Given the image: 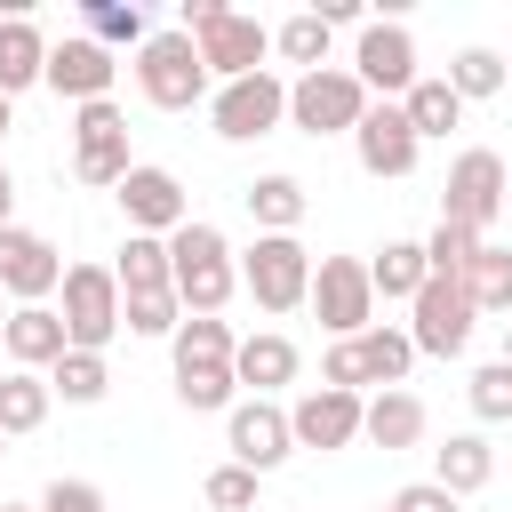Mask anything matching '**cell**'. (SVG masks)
<instances>
[{
	"label": "cell",
	"instance_id": "obj_13",
	"mask_svg": "<svg viewBox=\"0 0 512 512\" xmlns=\"http://www.w3.org/2000/svg\"><path fill=\"white\" fill-rule=\"evenodd\" d=\"M112 200H120L128 232H152V240H168L176 224H192V200H184L176 168H160V160H136V168L112 184Z\"/></svg>",
	"mask_w": 512,
	"mask_h": 512
},
{
	"label": "cell",
	"instance_id": "obj_23",
	"mask_svg": "<svg viewBox=\"0 0 512 512\" xmlns=\"http://www.w3.org/2000/svg\"><path fill=\"white\" fill-rule=\"evenodd\" d=\"M424 424H432V416H424V400H416V392H400V384H392V392H376V400L360 408V440H376L384 456H392V448H416V440H424Z\"/></svg>",
	"mask_w": 512,
	"mask_h": 512
},
{
	"label": "cell",
	"instance_id": "obj_33",
	"mask_svg": "<svg viewBox=\"0 0 512 512\" xmlns=\"http://www.w3.org/2000/svg\"><path fill=\"white\" fill-rule=\"evenodd\" d=\"M176 400H184L192 416H224V408L240 400L232 360H192V368H176Z\"/></svg>",
	"mask_w": 512,
	"mask_h": 512
},
{
	"label": "cell",
	"instance_id": "obj_22",
	"mask_svg": "<svg viewBox=\"0 0 512 512\" xmlns=\"http://www.w3.org/2000/svg\"><path fill=\"white\" fill-rule=\"evenodd\" d=\"M432 480L464 504V496H480V488L496 480V448H488L480 432H448V440L432 448Z\"/></svg>",
	"mask_w": 512,
	"mask_h": 512
},
{
	"label": "cell",
	"instance_id": "obj_36",
	"mask_svg": "<svg viewBox=\"0 0 512 512\" xmlns=\"http://www.w3.org/2000/svg\"><path fill=\"white\" fill-rule=\"evenodd\" d=\"M440 80L456 88V104H480V96L504 88V56H496V48H456V64H448Z\"/></svg>",
	"mask_w": 512,
	"mask_h": 512
},
{
	"label": "cell",
	"instance_id": "obj_8",
	"mask_svg": "<svg viewBox=\"0 0 512 512\" xmlns=\"http://www.w3.org/2000/svg\"><path fill=\"white\" fill-rule=\"evenodd\" d=\"M208 120H216L224 144H256V136L288 128V80L272 64L248 72V80H224V88H208Z\"/></svg>",
	"mask_w": 512,
	"mask_h": 512
},
{
	"label": "cell",
	"instance_id": "obj_26",
	"mask_svg": "<svg viewBox=\"0 0 512 512\" xmlns=\"http://www.w3.org/2000/svg\"><path fill=\"white\" fill-rule=\"evenodd\" d=\"M48 408H56L48 376H32V368H8V376H0V440L40 432V424H48Z\"/></svg>",
	"mask_w": 512,
	"mask_h": 512
},
{
	"label": "cell",
	"instance_id": "obj_50",
	"mask_svg": "<svg viewBox=\"0 0 512 512\" xmlns=\"http://www.w3.org/2000/svg\"><path fill=\"white\" fill-rule=\"evenodd\" d=\"M376 512H392V504H376Z\"/></svg>",
	"mask_w": 512,
	"mask_h": 512
},
{
	"label": "cell",
	"instance_id": "obj_16",
	"mask_svg": "<svg viewBox=\"0 0 512 512\" xmlns=\"http://www.w3.org/2000/svg\"><path fill=\"white\" fill-rule=\"evenodd\" d=\"M352 152H360V168L376 176V184H400V176H416V128H408V112L400 104H368L360 112V128H352Z\"/></svg>",
	"mask_w": 512,
	"mask_h": 512
},
{
	"label": "cell",
	"instance_id": "obj_9",
	"mask_svg": "<svg viewBox=\"0 0 512 512\" xmlns=\"http://www.w3.org/2000/svg\"><path fill=\"white\" fill-rule=\"evenodd\" d=\"M312 312H320V328L336 336V344H352L360 328H376V288H368V256H320L312 264V296H304Z\"/></svg>",
	"mask_w": 512,
	"mask_h": 512
},
{
	"label": "cell",
	"instance_id": "obj_30",
	"mask_svg": "<svg viewBox=\"0 0 512 512\" xmlns=\"http://www.w3.org/2000/svg\"><path fill=\"white\" fill-rule=\"evenodd\" d=\"M80 24H88V40H96V48H128V56L152 40V16H144L136 0H88V8H80Z\"/></svg>",
	"mask_w": 512,
	"mask_h": 512
},
{
	"label": "cell",
	"instance_id": "obj_39",
	"mask_svg": "<svg viewBox=\"0 0 512 512\" xmlns=\"http://www.w3.org/2000/svg\"><path fill=\"white\" fill-rule=\"evenodd\" d=\"M464 400H472V416H480V424H512V368H504V360H488V368H472V384H464Z\"/></svg>",
	"mask_w": 512,
	"mask_h": 512
},
{
	"label": "cell",
	"instance_id": "obj_29",
	"mask_svg": "<svg viewBox=\"0 0 512 512\" xmlns=\"http://www.w3.org/2000/svg\"><path fill=\"white\" fill-rule=\"evenodd\" d=\"M464 296H472V312L480 320H512V248H480L472 256V272H464Z\"/></svg>",
	"mask_w": 512,
	"mask_h": 512
},
{
	"label": "cell",
	"instance_id": "obj_1",
	"mask_svg": "<svg viewBox=\"0 0 512 512\" xmlns=\"http://www.w3.org/2000/svg\"><path fill=\"white\" fill-rule=\"evenodd\" d=\"M168 288H176V304L200 312V320H216V312L232 304V288H240V256H232V240H224L208 216H192V224L168 232Z\"/></svg>",
	"mask_w": 512,
	"mask_h": 512
},
{
	"label": "cell",
	"instance_id": "obj_18",
	"mask_svg": "<svg viewBox=\"0 0 512 512\" xmlns=\"http://www.w3.org/2000/svg\"><path fill=\"white\" fill-rule=\"evenodd\" d=\"M112 48H96L88 32L80 40H48V72H40V88H56V96H72V104H96V96H112Z\"/></svg>",
	"mask_w": 512,
	"mask_h": 512
},
{
	"label": "cell",
	"instance_id": "obj_15",
	"mask_svg": "<svg viewBox=\"0 0 512 512\" xmlns=\"http://www.w3.org/2000/svg\"><path fill=\"white\" fill-rule=\"evenodd\" d=\"M56 288H64V256H56V240L8 224V232H0V296H8V304H48Z\"/></svg>",
	"mask_w": 512,
	"mask_h": 512
},
{
	"label": "cell",
	"instance_id": "obj_3",
	"mask_svg": "<svg viewBox=\"0 0 512 512\" xmlns=\"http://www.w3.org/2000/svg\"><path fill=\"white\" fill-rule=\"evenodd\" d=\"M240 288L256 296V312H296L304 296H312V248L296 240V232H256L248 240V256H240Z\"/></svg>",
	"mask_w": 512,
	"mask_h": 512
},
{
	"label": "cell",
	"instance_id": "obj_28",
	"mask_svg": "<svg viewBox=\"0 0 512 512\" xmlns=\"http://www.w3.org/2000/svg\"><path fill=\"white\" fill-rule=\"evenodd\" d=\"M112 280H120V296H168V240L128 232L112 256Z\"/></svg>",
	"mask_w": 512,
	"mask_h": 512
},
{
	"label": "cell",
	"instance_id": "obj_20",
	"mask_svg": "<svg viewBox=\"0 0 512 512\" xmlns=\"http://www.w3.org/2000/svg\"><path fill=\"white\" fill-rule=\"evenodd\" d=\"M296 368H304V360H296V344H288L280 328H256V336L232 344V384H240L248 400H272L280 384H296Z\"/></svg>",
	"mask_w": 512,
	"mask_h": 512
},
{
	"label": "cell",
	"instance_id": "obj_45",
	"mask_svg": "<svg viewBox=\"0 0 512 512\" xmlns=\"http://www.w3.org/2000/svg\"><path fill=\"white\" fill-rule=\"evenodd\" d=\"M8 128H16V104H8V96H0V144H8Z\"/></svg>",
	"mask_w": 512,
	"mask_h": 512
},
{
	"label": "cell",
	"instance_id": "obj_5",
	"mask_svg": "<svg viewBox=\"0 0 512 512\" xmlns=\"http://www.w3.org/2000/svg\"><path fill=\"white\" fill-rule=\"evenodd\" d=\"M368 104L376 96L352 80V64H320V72L288 80V128H304V136H352Z\"/></svg>",
	"mask_w": 512,
	"mask_h": 512
},
{
	"label": "cell",
	"instance_id": "obj_24",
	"mask_svg": "<svg viewBox=\"0 0 512 512\" xmlns=\"http://www.w3.org/2000/svg\"><path fill=\"white\" fill-rule=\"evenodd\" d=\"M352 368H360V384H408V368H416V344H408V328H360L352 336Z\"/></svg>",
	"mask_w": 512,
	"mask_h": 512
},
{
	"label": "cell",
	"instance_id": "obj_19",
	"mask_svg": "<svg viewBox=\"0 0 512 512\" xmlns=\"http://www.w3.org/2000/svg\"><path fill=\"white\" fill-rule=\"evenodd\" d=\"M64 352H72V344H64V320H56V304H16V312L0 320V360H8V368H32V376H48Z\"/></svg>",
	"mask_w": 512,
	"mask_h": 512
},
{
	"label": "cell",
	"instance_id": "obj_38",
	"mask_svg": "<svg viewBox=\"0 0 512 512\" xmlns=\"http://www.w3.org/2000/svg\"><path fill=\"white\" fill-rule=\"evenodd\" d=\"M120 328H128V336H176V328H184L176 288H168V296H120Z\"/></svg>",
	"mask_w": 512,
	"mask_h": 512
},
{
	"label": "cell",
	"instance_id": "obj_40",
	"mask_svg": "<svg viewBox=\"0 0 512 512\" xmlns=\"http://www.w3.org/2000/svg\"><path fill=\"white\" fill-rule=\"evenodd\" d=\"M200 496H208V504H216V512H256V472H248V464H232V456H224V464H216V472H208V480H200Z\"/></svg>",
	"mask_w": 512,
	"mask_h": 512
},
{
	"label": "cell",
	"instance_id": "obj_32",
	"mask_svg": "<svg viewBox=\"0 0 512 512\" xmlns=\"http://www.w3.org/2000/svg\"><path fill=\"white\" fill-rule=\"evenodd\" d=\"M400 112H408V128H416V144H432V136H448V128H464V104H456V88H448V80H416V88L400 96Z\"/></svg>",
	"mask_w": 512,
	"mask_h": 512
},
{
	"label": "cell",
	"instance_id": "obj_12",
	"mask_svg": "<svg viewBox=\"0 0 512 512\" xmlns=\"http://www.w3.org/2000/svg\"><path fill=\"white\" fill-rule=\"evenodd\" d=\"M416 320H408V344L416 352H432V360H456L464 344H472V328H480V312H472V296H464V280H424L416 288V304H408Z\"/></svg>",
	"mask_w": 512,
	"mask_h": 512
},
{
	"label": "cell",
	"instance_id": "obj_14",
	"mask_svg": "<svg viewBox=\"0 0 512 512\" xmlns=\"http://www.w3.org/2000/svg\"><path fill=\"white\" fill-rule=\"evenodd\" d=\"M224 448H232V464H248V472L264 480L272 464L296 456V440H288V408H280V400H232V408H224Z\"/></svg>",
	"mask_w": 512,
	"mask_h": 512
},
{
	"label": "cell",
	"instance_id": "obj_2",
	"mask_svg": "<svg viewBox=\"0 0 512 512\" xmlns=\"http://www.w3.org/2000/svg\"><path fill=\"white\" fill-rule=\"evenodd\" d=\"M176 32L200 48V64H208L216 88L264 72V56H272V32H264L256 16H240V8H224V0H184V24H176Z\"/></svg>",
	"mask_w": 512,
	"mask_h": 512
},
{
	"label": "cell",
	"instance_id": "obj_11",
	"mask_svg": "<svg viewBox=\"0 0 512 512\" xmlns=\"http://www.w3.org/2000/svg\"><path fill=\"white\" fill-rule=\"evenodd\" d=\"M504 192H512V168H504L488 144H472V152H456V168H448V184H440V216H448V224H472V232L488 240V224L504 216Z\"/></svg>",
	"mask_w": 512,
	"mask_h": 512
},
{
	"label": "cell",
	"instance_id": "obj_4",
	"mask_svg": "<svg viewBox=\"0 0 512 512\" xmlns=\"http://www.w3.org/2000/svg\"><path fill=\"white\" fill-rule=\"evenodd\" d=\"M136 96H144L152 112H192V104H208V64H200V48H192L184 32H152V40L136 48Z\"/></svg>",
	"mask_w": 512,
	"mask_h": 512
},
{
	"label": "cell",
	"instance_id": "obj_51",
	"mask_svg": "<svg viewBox=\"0 0 512 512\" xmlns=\"http://www.w3.org/2000/svg\"><path fill=\"white\" fill-rule=\"evenodd\" d=\"M0 376H8V360H0Z\"/></svg>",
	"mask_w": 512,
	"mask_h": 512
},
{
	"label": "cell",
	"instance_id": "obj_52",
	"mask_svg": "<svg viewBox=\"0 0 512 512\" xmlns=\"http://www.w3.org/2000/svg\"><path fill=\"white\" fill-rule=\"evenodd\" d=\"M0 456H8V440H0Z\"/></svg>",
	"mask_w": 512,
	"mask_h": 512
},
{
	"label": "cell",
	"instance_id": "obj_46",
	"mask_svg": "<svg viewBox=\"0 0 512 512\" xmlns=\"http://www.w3.org/2000/svg\"><path fill=\"white\" fill-rule=\"evenodd\" d=\"M504 368H512V320H504Z\"/></svg>",
	"mask_w": 512,
	"mask_h": 512
},
{
	"label": "cell",
	"instance_id": "obj_10",
	"mask_svg": "<svg viewBox=\"0 0 512 512\" xmlns=\"http://www.w3.org/2000/svg\"><path fill=\"white\" fill-rule=\"evenodd\" d=\"M128 168H136V160H128V112H120L112 96L80 104V112H72V176L96 184V192H112Z\"/></svg>",
	"mask_w": 512,
	"mask_h": 512
},
{
	"label": "cell",
	"instance_id": "obj_31",
	"mask_svg": "<svg viewBox=\"0 0 512 512\" xmlns=\"http://www.w3.org/2000/svg\"><path fill=\"white\" fill-rule=\"evenodd\" d=\"M48 392H56L64 408H96V400L112 392V360H104V352H64V360L48 368Z\"/></svg>",
	"mask_w": 512,
	"mask_h": 512
},
{
	"label": "cell",
	"instance_id": "obj_41",
	"mask_svg": "<svg viewBox=\"0 0 512 512\" xmlns=\"http://www.w3.org/2000/svg\"><path fill=\"white\" fill-rule=\"evenodd\" d=\"M40 512H112V504H104V488H96V480H80V472H56V480L40 488Z\"/></svg>",
	"mask_w": 512,
	"mask_h": 512
},
{
	"label": "cell",
	"instance_id": "obj_48",
	"mask_svg": "<svg viewBox=\"0 0 512 512\" xmlns=\"http://www.w3.org/2000/svg\"><path fill=\"white\" fill-rule=\"evenodd\" d=\"M504 80H512V48H504Z\"/></svg>",
	"mask_w": 512,
	"mask_h": 512
},
{
	"label": "cell",
	"instance_id": "obj_27",
	"mask_svg": "<svg viewBox=\"0 0 512 512\" xmlns=\"http://www.w3.org/2000/svg\"><path fill=\"white\" fill-rule=\"evenodd\" d=\"M240 200H248V216H256V232H296V224H304V208H312V200H304V184H296L288 168H272V176H256V184H248Z\"/></svg>",
	"mask_w": 512,
	"mask_h": 512
},
{
	"label": "cell",
	"instance_id": "obj_34",
	"mask_svg": "<svg viewBox=\"0 0 512 512\" xmlns=\"http://www.w3.org/2000/svg\"><path fill=\"white\" fill-rule=\"evenodd\" d=\"M272 56L296 64V72H320V64H328V24H320L312 8H296L288 24H272Z\"/></svg>",
	"mask_w": 512,
	"mask_h": 512
},
{
	"label": "cell",
	"instance_id": "obj_7",
	"mask_svg": "<svg viewBox=\"0 0 512 512\" xmlns=\"http://www.w3.org/2000/svg\"><path fill=\"white\" fill-rule=\"evenodd\" d=\"M352 80L376 96V104H400L424 72H416V32L400 16H368L360 40H352Z\"/></svg>",
	"mask_w": 512,
	"mask_h": 512
},
{
	"label": "cell",
	"instance_id": "obj_42",
	"mask_svg": "<svg viewBox=\"0 0 512 512\" xmlns=\"http://www.w3.org/2000/svg\"><path fill=\"white\" fill-rule=\"evenodd\" d=\"M384 504H392V512H464L440 480H408V488H400V496H384Z\"/></svg>",
	"mask_w": 512,
	"mask_h": 512
},
{
	"label": "cell",
	"instance_id": "obj_53",
	"mask_svg": "<svg viewBox=\"0 0 512 512\" xmlns=\"http://www.w3.org/2000/svg\"><path fill=\"white\" fill-rule=\"evenodd\" d=\"M504 200H512V192H504Z\"/></svg>",
	"mask_w": 512,
	"mask_h": 512
},
{
	"label": "cell",
	"instance_id": "obj_44",
	"mask_svg": "<svg viewBox=\"0 0 512 512\" xmlns=\"http://www.w3.org/2000/svg\"><path fill=\"white\" fill-rule=\"evenodd\" d=\"M16 224V176H8V160H0V232Z\"/></svg>",
	"mask_w": 512,
	"mask_h": 512
},
{
	"label": "cell",
	"instance_id": "obj_37",
	"mask_svg": "<svg viewBox=\"0 0 512 512\" xmlns=\"http://www.w3.org/2000/svg\"><path fill=\"white\" fill-rule=\"evenodd\" d=\"M232 328L224 320H200V312H184V328L168 336V352H176V368H192V360H232Z\"/></svg>",
	"mask_w": 512,
	"mask_h": 512
},
{
	"label": "cell",
	"instance_id": "obj_35",
	"mask_svg": "<svg viewBox=\"0 0 512 512\" xmlns=\"http://www.w3.org/2000/svg\"><path fill=\"white\" fill-rule=\"evenodd\" d=\"M480 248H488V240H480L472 224H448V216H440V224H432V240H424V272H440V280H464Z\"/></svg>",
	"mask_w": 512,
	"mask_h": 512
},
{
	"label": "cell",
	"instance_id": "obj_49",
	"mask_svg": "<svg viewBox=\"0 0 512 512\" xmlns=\"http://www.w3.org/2000/svg\"><path fill=\"white\" fill-rule=\"evenodd\" d=\"M8 312H16V304H8V296H0V320H8Z\"/></svg>",
	"mask_w": 512,
	"mask_h": 512
},
{
	"label": "cell",
	"instance_id": "obj_6",
	"mask_svg": "<svg viewBox=\"0 0 512 512\" xmlns=\"http://www.w3.org/2000/svg\"><path fill=\"white\" fill-rule=\"evenodd\" d=\"M56 320H64V344L72 352H104L120 336V280L112 264H64V288H56Z\"/></svg>",
	"mask_w": 512,
	"mask_h": 512
},
{
	"label": "cell",
	"instance_id": "obj_21",
	"mask_svg": "<svg viewBox=\"0 0 512 512\" xmlns=\"http://www.w3.org/2000/svg\"><path fill=\"white\" fill-rule=\"evenodd\" d=\"M40 72H48V32H40L24 8H8V16H0V96L16 104L24 88H40Z\"/></svg>",
	"mask_w": 512,
	"mask_h": 512
},
{
	"label": "cell",
	"instance_id": "obj_47",
	"mask_svg": "<svg viewBox=\"0 0 512 512\" xmlns=\"http://www.w3.org/2000/svg\"><path fill=\"white\" fill-rule=\"evenodd\" d=\"M0 512H40V504H0Z\"/></svg>",
	"mask_w": 512,
	"mask_h": 512
},
{
	"label": "cell",
	"instance_id": "obj_43",
	"mask_svg": "<svg viewBox=\"0 0 512 512\" xmlns=\"http://www.w3.org/2000/svg\"><path fill=\"white\" fill-rule=\"evenodd\" d=\"M312 16H320V24H328V32H336V24H368V8H360V0H320V8H312Z\"/></svg>",
	"mask_w": 512,
	"mask_h": 512
},
{
	"label": "cell",
	"instance_id": "obj_25",
	"mask_svg": "<svg viewBox=\"0 0 512 512\" xmlns=\"http://www.w3.org/2000/svg\"><path fill=\"white\" fill-rule=\"evenodd\" d=\"M424 280H432V272H424V240H384V248L368 256V288H376V304H416Z\"/></svg>",
	"mask_w": 512,
	"mask_h": 512
},
{
	"label": "cell",
	"instance_id": "obj_17",
	"mask_svg": "<svg viewBox=\"0 0 512 512\" xmlns=\"http://www.w3.org/2000/svg\"><path fill=\"white\" fill-rule=\"evenodd\" d=\"M360 408H368L360 392L312 384V392L288 408V440H296V448H320V456H328V448H352V440H360Z\"/></svg>",
	"mask_w": 512,
	"mask_h": 512
}]
</instances>
